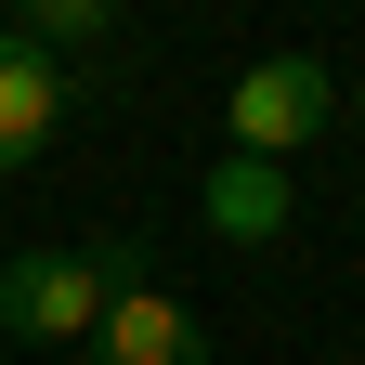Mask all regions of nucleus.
Here are the masks:
<instances>
[{"label":"nucleus","instance_id":"39448f33","mask_svg":"<svg viewBox=\"0 0 365 365\" xmlns=\"http://www.w3.org/2000/svg\"><path fill=\"white\" fill-rule=\"evenodd\" d=\"M91 365H209V339H196V313L182 300H105V327H91Z\"/></svg>","mask_w":365,"mask_h":365},{"label":"nucleus","instance_id":"7ed1b4c3","mask_svg":"<svg viewBox=\"0 0 365 365\" xmlns=\"http://www.w3.org/2000/svg\"><path fill=\"white\" fill-rule=\"evenodd\" d=\"M66 105H78V91H66V66L39 53V39H14V26H0V170H26L39 144H53V130H66Z\"/></svg>","mask_w":365,"mask_h":365},{"label":"nucleus","instance_id":"20e7f679","mask_svg":"<svg viewBox=\"0 0 365 365\" xmlns=\"http://www.w3.org/2000/svg\"><path fill=\"white\" fill-rule=\"evenodd\" d=\"M196 209H209V235H222V248H274L300 196H287V170H274V157H222Z\"/></svg>","mask_w":365,"mask_h":365},{"label":"nucleus","instance_id":"f257e3e1","mask_svg":"<svg viewBox=\"0 0 365 365\" xmlns=\"http://www.w3.org/2000/svg\"><path fill=\"white\" fill-rule=\"evenodd\" d=\"M222 118H235V157H274V170H287L313 130L339 118V78L313 66V53H261L235 91H222Z\"/></svg>","mask_w":365,"mask_h":365},{"label":"nucleus","instance_id":"f03ea898","mask_svg":"<svg viewBox=\"0 0 365 365\" xmlns=\"http://www.w3.org/2000/svg\"><path fill=\"white\" fill-rule=\"evenodd\" d=\"M0 327H14V339H91V327H105L91 261L78 248H14V261H0Z\"/></svg>","mask_w":365,"mask_h":365},{"label":"nucleus","instance_id":"423d86ee","mask_svg":"<svg viewBox=\"0 0 365 365\" xmlns=\"http://www.w3.org/2000/svg\"><path fill=\"white\" fill-rule=\"evenodd\" d=\"M105 26H118V14H105V0H39V14H26L14 39H39V53H53V66H66V53H91V39H105Z\"/></svg>","mask_w":365,"mask_h":365}]
</instances>
